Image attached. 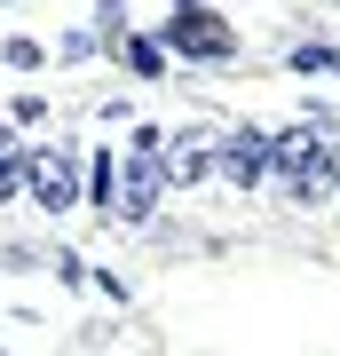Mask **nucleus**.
I'll list each match as a JSON object with an SVG mask.
<instances>
[{
    "instance_id": "obj_1",
    "label": "nucleus",
    "mask_w": 340,
    "mask_h": 356,
    "mask_svg": "<svg viewBox=\"0 0 340 356\" xmlns=\"http://www.w3.org/2000/svg\"><path fill=\"white\" fill-rule=\"evenodd\" d=\"M269 166H277V182H285L293 206H316V198L340 182V143H325L316 127H293V135H277Z\"/></svg>"
},
{
    "instance_id": "obj_2",
    "label": "nucleus",
    "mask_w": 340,
    "mask_h": 356,
    "mask_svg": "<svg viewBox=\"0 0 340 356\" xmlns=\"http://www.w3.org/2000/svg\"><path fill=\"white\" fill-rule=\"evenodd\" d=\"M159 127L135 135V151L119 159V222H151V206L166 198V159H159Z\"/></svg>"
},
{
    "instance_id": "obj_3",
    "label": "nucleus",
    "mask_w": 340,
    "mask_h": 356,
    "mask_svg": "<svg viewBox=\"0 0 340 356\" xmlns=\"http://www.w3.org/2000/svg\"><path fill=\"white\" fill-rule=\"evenodd\" d=\"M24 191L48 206V214L79 206V151H72V143H40V151L24 159Z\"/></svg>"
},
{
    "instance_id": "obj_4",
    "label": "nucleus",
    "mask_w": 340,
    "mask_h": 356,
    "mask_svg": "<svg viewBox=\"0 0 340 356\" xmlns=\"http://www.w3.org/2000/svg\"><path fill=\"white\" fill-rule=\"evenodd\" d=\"M159 48H175V56H198V64H222V56L238 48V32H229L222 16H206V8H182V16H166Z\"/></svg>"
},
{
    "instance_id": "obj_5",
    "label": "nucleus",
    "mask_w": 340,
    "mask_h": 356,
    "mask_svg": "<svg viewBox=\"0 0 340 356\" xmlns=\"http://www.w3.org/2000/svg\"><path fill=\"white\" fill-rule=\"evenodd\" d=\"M159 159H166V182H198V175L222 166V135L190 127V135H175V143H159Z\"/></svg>"
},
{
    "instance_id": "obj_6",
    "label": "nucleus",
    "mask_w": 340,
    "mask_h": 356,
    "mask_svg": "<svg viewBox=\"0 0 340 356\" xmlns=\"http://www.w3.org/2000/svg\"><path fill=\"white\" fill-rule=\"evenodd\" d=\"M269 151H277V135H261V127L222 135V175H229V182H261V175H269Z\"/></svg>"
},
{
    "instance_id": "obj_7",
    "label": "nucleus",
    "mask_w": 340,
    "mask_h": 356,
    "mask_svg": "<svg viewBox=\"0 0 340 356\" xmlns=\"http://www.w3.org/2000/svg\"><path fill=\"white\" fill-rule=\"evenodd\" d=\"M88 182H95V214H119V159H111V151L88 166Z\"/></svg>"
},
{
    "instance_id": "obj_8",
    "label": "nucleus",
    "mask_w": 340,
    "mask_h": 356,
    "mask_svg": "<svg viewBox=\"0 0 340 356\" xmlns=\"http://www.w3.org/2000/svg\"><path fill=\"white\" fill-rule=\"evenodd\" d=\"M16 191H24V151H16V135L0 127V206H8Z\"/></svg>"
},
{
    "instance_id": "obj_9",
    "label": "nucleus",
    "mask_w": 340,
    "mask_h": 356,
    "mask_svg": "<svg viewBox=\"0 0 340 356\" xmlns=\"http://www.w3.org/2000/svg\"><path fill=\"white\" fill-rule=\"evenodd\" d=\"M127 64H135L143 79H159L166 72V48H159V40H127Z\"/></svg>"
},
{
    "instance_id": "obj_10",
    "label": "nucleus",
    "mask_w": 340,
    "mask_h": 356,
    "mask_svg": "<svg viewBox=\"0 0 340 356\" xmlns=\"http://www.w3.org/2000/svg\"><path fill=\"white\" fill-rule=\"evenodd\" d=\"M332 64H340V56L316 48V40H309V48H293V72H332Z\"/></svg>"
},
{
    "instance_id": "obj_11",
    "label": "nucleus",
    "mask_w": 340,
    "mask_h": 356,
    "mask_svg": "<svg viewBox=\"0 0 340 356\" xmlns=\"http://www.w3.org/2000/svg\"><path fill=\"white\" fill-rule=\"evenodd\" d=\"M0 56H8L16 72H40V40H8V48H0Z\"/></svg>"
},
{
    "instance_id": "obj_12",
    "label": "nucleus",
    "mask_w": 340,
    "mask_h": 356,
    "mask_svg": "<svg viewBox=\"0 0 340 356\" xmlns=\"http://www.w3.org/2000/svg\"><path fill=\"white\" fill-rule=\"evenodd\" d=\"M175 8H198V0H175Z\"/></svg>"
},
{
    "instance_id": "obj_13",
    "label": "nucleus",
    "mask_w": 340,
    "mask_h": 356,
    "mask_svg": "<svg viewBox=\"0 0 340 356\" xmlns=\"http://www.w3.org/2000/svg\"><path fill=\"white\" fill-rule=\"evenodd\" d=\"M332 72H340V64H332Z\"/></svg>"
}]
</instances>
